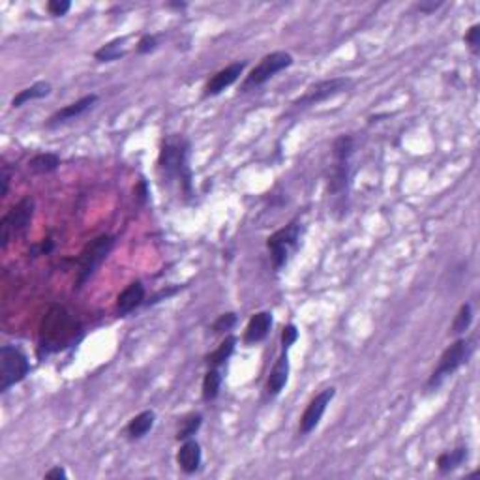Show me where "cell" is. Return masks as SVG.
Returning <instances> with one entry per match:
<instances>
[{
  "label": "cell",
  "mask_w": 480,
  "mask_h": 480,
  "mask_svg": "<svg viewBox=\"0 0 480 480\" xmlns=\"http://www.w3.org/2000/svg\"><path fill=\"white\" fill-rule=\"evenodd\" d=\"M189 143L184 137H167L158 156V171L164 182H179L186 197H192V171L188 165Z\"/></svg>",
  "instance_id": "6da1fadb"
},
{
  "label": "cell",
  "mask_w": 480,
  "mask_h": 480,
  "mask_svg": "<svg viewBox=\"0 0 480 480\" xmlns=\"http://www.w3.org/2000/svg\"><path fill=\"white\" fill-rule=\"evenodd\" d=\"M77 330H79V325L66 312V308L53 306L47 312V315L43 317V321H41L38 355L40 357H47L51 353L68 348L75 340Z\"/></svg>",
  "instance_id": "7a4b0ae2"
},
{
  "label": "cell",
  "mask_w": 480,
  "mask_h": 480,
  "mask_svg": "<svg viewBox=\"0 0 480 480\" xmlns=\"http://www.w3.org/2000/svg\"><path fill=\"white\" fill-rule=\"evenodd\" d=\"M355 152V141L351 135H340L333 145L334 164L328 177V195L334 199V207L345 209V201L351 186V158Z\"/></svg>",
  "instance_id": "3957f363"
},
{
  "label": "cell",
  "mask_w": 480,
  "mask_h": 480,
  "mask_svg": "<svg viewBox=\"0 0 480 480\" xmlns=\"http://www.w3.org/2000/svg\"><path fill=\"white\" fill-rule=\"evenodd\" d=\"M473 351H475V340H467V338H458L450 348L444 349L434 373L429 375L428 383H426V392L437 390L444 383V379L454 375L464 364L469 362Z\"/></svg>",
  "instance_id": "277c9868"
},
{
  "label": "cell",
  "mask_w": 480,
  "mask_h": 480,
  "mask_svg": "<svg viewBox=\"0 0 480 480\" xmlns=\"http://www.w3.org/2000/svg\"><path fill=\"white\" fill-rule=\"evenodd\" d=\"M113 248H115V236L113 235L96 236L83 248V251L77 257V272L75 281H73L75 289H81L87 281H90V278L96 274L103 261L108 259Z\"/></svg>",
  "instance_id": "5b68a950"
},
{
  "label": "cell",
  "mask_w": 480,
  "mask_h": 480,
  "mask_svg": "<svg viewBox=\"0 0 480 480\" xmlns=\"http://www.w3.org/2000/svg\"><path fill=\"white\" fill-rule=\"evenodd\" d=\"M301 236H302V227L301 224L291 221L286 227L278 229L276 233H272L268 239H266V248L271 251V259L274 271H281L283 266H287V263L291 261V257L295 256L298 248H301Z\"/></svg>",
  "instance_id": "8992f818"
},
{
  "label": "cell",
  "mask_w": 480,
  "mask_h": 480,
  "mask_svg": "<svg viewBox=\"0 0 480 480\" xmlns=\"http://www.w3.org/2000/svg\"><path fill=\"white\" fill-rule=\"evenodd\" d=\"M34 209H36L34 199L32 197H25V199H21L16 207H11L6 212L2 221H0V248L2 250L8 248L11 240L25 235L26 229L31 227Z\"/></svg>",
  "instance_id": "52a82bcc"
},
{
  "label": "cell",
  "mask_w": 480,
  "mask_h": 480,
  "mask_svg": "<svg viewBox=\"0 0 480 480\" xmlns=\"http://www.w3.org/2000/svg\"><path fill=\"white\" fill-rule=\"evenodd\" d=\"M31 373V362L25 353L16 345L0 348V392H8L11 387L25 381Z\"/></svg>",
  "instance_id": "ba28073f"
},
{
  "label": "cell",
  "mask_w": 480,
  "mask_h": 480,
  "mask_svg": "<svg viewBox=\"0 0 480 480\" xmlns=\"http://www.w3.org/2000/svg\"><path fill=\"white\" fill-rule=\"evenodd\" d=\"M291 64H293L291 53L274 51V53H271V55H265L259 61V64H257V66L254 68L248 75H246L240 90H242V93H248V90H254V88L265 85V83L271 81L272 77L276 75V73L287 70Z\"/></svg>",
  "instance_id": "9c48e42d"
},
{
  "label": "cell",
  "mask_w": 480,
  "mask_h": 480,
  "mask_svg": "<svg viewBox=\"0 0 480 480\" xmlns=\"http://www.w3.org/2000/svg\"><path fill=\"white\" fill-rule=\"evenodd\" d=\"M353 87V81L349 77H333V79H325V81H319L312 87L306 88V93L302 94L298 100L293 102V105L298 109H306L317 105V103L327 102V100H333L338 94L348 93L349 88Z\"/></svg>",
  "instance_id": "30bf717a"
},
{
  "label": "cell",
  "mask_w": 480,
  "mask_h": 480,
  "mask_svg": "<svg viewBox=\"0 0 480 480\" xmlns=\"http://www.w3.org/2000/svg\"><path fill=\"white\" fill-rule=\"evenodd\" d=\"M334 396H336V388L328 387L310 400V404L306 405V409H304V413L301 417V422H298V435L301 437L310 435L319 426L323 414H325L327 407L334 400Z\"/></svg>",
  "instance_id": "8fae6325"
},
{
  "label": "cell",
  "mask_w": 480,
  "mask_h": 480,
  "mask_svg": "<svg viewBox=\"0 0 480 480\" xmlns=\"http://www.w3.org/2000/svg\"><path fill=\"white\" fill-rule=\"evenodd\" d=\"M244 68L246 62H233V64L225 66L224 70H220L218 73H214V75L207 81V85H204L203 96L214 98L218 96V94L224 93L225 88H229L231 85H235V83L240 79V75H242V72H244Z\"/></svg>",
  "instance_id": "7c38bea8"
},
{
  "label": "cell",
  "mask_w": 480,
  "mask_h": 480,
  "mask_svg": "<svg viewBox=\"0 0 480 480\" xmlns=\"http://www.w3.org/2000/svg\"><path fill=\"white\" fill-rule=\"evenodd\" d=\"M98 102L96 94H88V96L79 98L77 102L70 103L66 108L58 109L56 113H53L49 120L46 122L47 128H56V126H62V124L70 122V120H75V118L83 117L88 109H93Z\"/></svg>",
  "instance_id": "4fadbf2b"
},
{
  "label": "cell",
  "mask_w": 480,
  "mask_h": 480,
  "mask_svg": "<svg viewBox=\"0 0 480 480\" xmlns=\"http://www.w3.org/2000/svg\"><path fill=\"white\" fill-rule=\"evenodd\" d=\"M289 370H291L289 355H287V351H283L278 357L276 362H274L271 373H268V379H266L265 390L268 398H276V396H280L281 390L286 388L287 381H289Z\"/></svg>",
  "instance_id": "5bb4252c"
},
{
  "label": "cell",
  "mask_w": 480,
  "mask_h": 480,
  "mask_svg": "<svg viewBox=\"0 0 480 480\" xmlns=\"http://www.w3.org/2000/svg\"><path fill=\"white\" fill-rule=\"evenodd\" d=\"M177 464L186 475L197 473L203 464V450H201L199 441H195L194 437L182 441L179 452H177Z\"/></svg>",
  "instance_id": "9a60e30c"
},
{
  "label": "cell",
  "mask_w": 480,
  "mask_h": 480,
  "mask_svg": "<svg viewBox=\"0 0 480 480\" xmlns=\"http://www.w3.org/2000/svg\"><path fill=\"white\" fill-rule=\"evenodd\" d=\"M145 286L139 280L132 281L126 289H124L117 298V313L120 317L130 315L132 312H135L139 306L145 304Z\"/></svg>",
  "instance_id": "2e32d148"
},
{
  "label": "cell",
  "mask_w": 480,
  "mask_h": 480,
  "mask_svg": "<svg viewBox=\"0 0 480 480\" xmlns=\"http://www.w3.org/2000/svg\"><path fill=\"white\" fill-rule=\"evenodd\" d=\"M272 313L271 312H257L250 317V321L246 325L244 330V343L246 345H254V343L263 342L272 328Z\"/></svg>",
  "instance_id": "e0dca14e"
},
{
  "label": "cell",
  "mask_w": 480,
  "mask_h": 480,
  "mask_svg": "<svg viewBox=\"0 0 480 480\" xmlns=\"http://www.w3.org/2000/svg\"><path fill=\"white\" fill-rule=\"evenodd\" d=\"M156 424V413L152 409H147V411H141L139 414H135L132 420L126 426V437L130 441H139L143 439L145 435L150 432Z\"/></svg>",
  "instance_id": "ac0fdd59"
},
{
  "label": "cell",
  "mask_w": 480,
  "mask_h": 480,
  "mask_svg": "<svg viewBox=\"0 0 480 480\" xmlns=\"http://www.w3.org/2000/svg\"><path fill=\"white\" fill-rule=\"evenodd\" d=\"M51 90H53V87H51V83H49V81L34 83V85L23 88V90H19V93L14 96V100H11V108H14V109L23 108L25 103L34 102V100H41V98L49 96V94H51Z\"/></svg>",
  "instance_id": "d6986e66"
},
{
  "label": "cell",
  "mask_w": 480,
  "mask_h": 480,
  "mask_svg": "<svg viewBox=\"0 0 480 480\" xmlns=\"http://www.w3.org/2000/svg\"><path fill=\"white\" fill-rule=\"evenodd\" d=\"M467 458H469V449H467L465 444L456 447L454 450L443 452V454L437 458V469H439L441 475L452 473V471L458 469L460 465H464V461H467Z\"/></svg>",
  "instance_id": "ffe728a7"
},
{
  "label": "cell",
  "mask_w": 480,
  "mask_h": 480,
  "mask_svg": "<svg viewBox=\"0 0 480 480\" xmlns=\"http://www.w3.org/2000/svg\"><path fill=\"white\" fill-rule=\"evenodd\" d=\"M236 348V338L233 334H227L224 338V342L218 345L214 353H210L209 357H207V364H209L210 368H221L227 360L231 358V355L235 353Z\"/></svg>",
  "instance_id": "44dd1931"
},
{
  "label": "cell",
  "mask_w": 480,
  "mask_h": 480,
  "mask_svg": "<svg viewBox=\"0 0 480 480\" xmlns=\"http://www.w3.org/2000/svg\"><path fill=\"white\" fill-rule=\"evenodd\" d=\"M28 167H31L32 173L36 174L55 173L56 169L61 167V156L55 152L36 154V156L28 162Z\"/></svg>",
  "instance_id": "7402d4cb"
},
{
  "label": "cell",
  "mask_w": 480,
  "mask_h": 480,
  "mask_svg": "<svg viewBox=\"0 0 480 480\" xmlns=\"http://www.w3.org/2000/svg\"><path fill=\"white\" fill-rule=\"evenodd\" d=\"M126 40L128 38H115V40L108 41L105 46H102L94 53V58L98 62H115L118 58H122L126 55Z\"/></svg>",
  "instance_id": "603a6c76"
},
{
  "label": "cell",
  "mask_w": 480,
  "mask_h": 480,
  "mask_svg": "<svg viewBox=\"0 0 480 480\" xmlns=\"http://www.w3.org/2000/svg\"><path fill=\"white\" fill-rule=\"evenodd\" d=\"M221 383H224V375H221L220 368H210L209 372L204 373L203 388H201L204 402H212V400L218 398Z\"/></svg>",
  "instance_id": "cb8c5ba5"
},
{
  "label": "cell",
  "mask_w": 480,
  "mask_h": 480,
  "mask_svg": "<svg viewBox=\"0 0 480 480\" xmlns=\"http://www.w3.org/2000/svg\"><path fill=\"white\" fill-rule=\"evenodd\" d=\"M201 426H203V414L201 413L186 414L184 419H182V422H180L179 432H177V441L192 439V437L199 432Z\"/></svg>",
  "instance_id": "d4e9b609"
},
{
  "label": "cell",
  "mask_w": 480,
  "mask_h": 480,
  "mask_svg": "<svg viewBox=\"0 0 480 480\" xmlns=\"http://www.w3.org/2000/svg\"><path fill=\"white\" fill-rule=\"evenodd\" d=\"M471 323H473V308H471V304H464L460 308V312L456 313L450 333L454 334V336H460L471 327Z\"/></svg>",
  "instance_id": "484cf974"
},
{
  "label": "cell",
  "mask_w": 480,
  "mask_h": 480,
  "mask_svg": "<svg viewBox=\"0 0 480 480\" xmlns=\"http://www.w3.org/2000/svg\"><path fill=\"white\" fill-rule=\"evenodd\" d=\"M236 313L229 312V313H221L218 319H216V323L212 325V333L214 334H229V330H233L236 325Z\"/></svg>",
  "instance_id": "4316f807"
},
{
  "label": "cell",
  "mask_w": 480,
  "mask_h": 480,
  "mask_svg": "<svg viewBox=\"0 0 480 480\" xmlns=\"http://www.w3.org/2000/svg\"><path fill=\"white\" fill-rule=\"evenodd\" d=\"M158 46H160L158 36H154V34H145V36L139 38L137 46H135V51H137L139 55H148V53L156 51Z\"/></svg>",
  "instance_id": "83f0119b"
},
{
  "label": "cell",
  "mask_w": 480,
  "mask_h": 480,
  "mask_svg": "<svg viewBox=\"0 0 480 480\" xmlns=\"http://www.w3.org/2000/svg\"><path fill=\"white\" fill-rule=\"evenodd\" d=\"M70 8H72V2H70V0H49V2H47V11H49L53 17L66 16L68 11H70Z\"/></svg>",
  "instance_id": "f1b7e54d"
},
{
  "label": "cell",
  "mask_w": 480,
  "mask_h": 480,
  "mask_svg": "<svg viewBox=\"0 0 480 480\" xmlns=\"http://www.w3.org/2000/svg\"><path fill=\"white\" fill-rule=\"evenodd\" d=\"M296 340H298V328H296L293 323H289V325L283 327V330H281V348H283V351H289V348H291Z\"/></svg>",
  "instance_id": "f546056e"
},
{
  "label": "cell",
  "mask_w": 480,
  "mask_h": 480,
  "mask_svg": "<svg viewBox=\"0 0 480 480\" xmlns=\"http://www.w3.org/2000/svg\"><path fill=\"white\" fill-rule=\"evenodd\" d=\"M465 43L469 46L471 53L473 55H479L480 53V25H473L465 34Z\"/></svg>",
  "instance_id": "4dcf8cb0"
},
{
  "label": "cell",
  "mask_w": 480,
  "mask_h": 480,
  "mask_svg": "<svg viewBox=\"0 0 480 480\" xmlns=\"http://www.w3.org/2000/svg\"><path fill=\"white\" fill-rule=\"evenodd\" d=\"M10 180H11L10 167H8V165H2V174H0V184H2V188H0V197H6V195H8Z\"/></svg>",
  "instance_id": "1f68e13d"
},
{
  "label": "cell",
  "mask_w": 480,
  "mask_h": 480,
  "mask_svg": "<svg viewBox=\"0 0 480 480\" xmlns=\"http://www.w3.org/2000/svg\"><path fill=\"white\" fill-rule=\"evenodd\" d=\"M148 195H150V192H148L147 180L141 179L137 182V186H135V199H137L141 204H145L148 201Z\"/></svg>",
  "instance_id": "d6a6232c"
},
{
  "label": "cell",
  "mask_w": 480,
  "mask_h": 480,
  "mask_svg": "<svg viewBox=\"0 0 480 480\" xmlns=\"http://www.w3.org/2000/svg\"><path fill=\"white\" fill-rule=\"evenodd\" d=\"M444 2H435V0H424V2H419L417 4V10L420 11V14H434L435 10H439L441 6H443Z\"/></svg>",
  "instance_id": "836d02e7"
},
{
  "label": "cell",
  "mask_w": 480,
  "mask_h": 480,
  "mask_svg": "<svg viewBox=\"0 0 480 480\" xmlns=\"http://www.w3.org/2000/svg\"><path fill=\"white\" fill-rule=\"evenodd\" d=\"M43 479L47 480H66L68 479V473L64 467H61V465H56V467H53V469H49L43 475Z\"/></svg>",
  "instance_id": "e575fe53"
},
{
  "label": "cell",
  "mask_w": 480,
  "mask_h": 480,
  "mask_svg": "<svg viewBox=\"0 0 480 480\" xmlns=\"http://www.w3.org/2000/svg\"><path fill=\"white\" fill-rule=\"evenodd\" d=\"M53 248H55V244H53V240L47 239L46 242H41L40 246H36V248L32 250V254H34V256H46V254H49V251H51Z\"/></svg>",
  "instance_id": "d590c367"
}]
</instances>
